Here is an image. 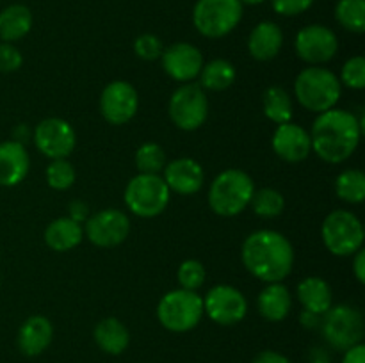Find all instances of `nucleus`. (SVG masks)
<instances>
[{
	"mask_svg": "<svg viewBox=\"0 0 365 363\" xmlns=\"http://www.w3.org/2000/svg\"><path fill=\"white\" fill-rule=\"evenodd\" d=\"M364 123L353 112L330 109L316 117L310 132L312 152L328 164H342L356 152Z\"/></svg>",
	"mask_w": 365,
	"mask_h": 363,
	"instance_id": "obj_1",
	"label": "nucleus"
},
{
	"mask_svg": "<svg viewBox=\"0 0 365 363\" xmlns=\"http://www.w3.org/2000/svg\"><path fill=\"white\" fill-rule=\"evenodd\" d=\"M241 258L246 270L257 280L278 283L291 274L294 248L285 235L274 230H259L242 242Z\"/></svg>",
	"mask_w": 365,
	"mask_h": 363,
	"instance_id": "obj_2",
	"label": "nucleus"
},
{
	"mask_svg": "<svg viewBox=\"0 0 365 363\" xmlns=\"http://www.w3.org/2000/svg\"><path fill=\"white\" fill-rule=\"evenodd\" d=\"M342 84L334 71L321 66H310L299 71L294 82L296 100L310 112H327L337 105Z\"/></svg>",
	"mask_w": 365,
	"mask_h": 363,
	"instance_id": "obj_3",
	"label": "nucleus"
},
{
	"mask_svg": "<svg viewBox=\"0 0 365 363\" xmlns=\"http://www.w3.org/2000/svg\"><path fill=\"white\" fill-rule=\"evenodd\" d=\"M255 185L246 171L230 167L217 174L209 189V206L214 214L234 217L252 203Z\"/></svg>",
	"mask_w": 365,
	"mask_h": 363,
	"instance_id": "obj_4",
	"label": "nucleus"
},
{
	"mask_svg": "<svg viewBox=\"0 0 365 363\" xmlns=\"http://www.w3.org/2000/svg\"><path fill=\"white\" fill-rule=\"evenodd\" d=\"M203 317V298L195 290L177 288L160 298L157 319L173 333H185L200 324Z\"/></svg>",
	"mask_w": 365,
	"mask_h": 363,
	"instance_id": "obj_5",
	"label": "nucleus"
},
{
	"mask_svg": "<svg viewBox=\"0 0 365 363\" xmlns=\"http://www.w3.org/2000/svg\"><path fill=\"white\" fill-rule=\"evenodd\" d=\"M125 205L132 214L139 217H157L166 210L171 191L159 174L139 173L125 187Z\"/></svg>",
	"mask_w": 365,
	"mask_h": 363,
	"instance_id": "obj_6",
	"label": "nucleus"
},
{
	"mask_svg": "<svg viewBox=\"0 0 365 363\" xmlns=\"http://www.w3.org/2000/svg\"><path fill=\"white\" fill-rule=\"evenodd\" d=\"M241 18L242 4L239 0H198L192 9L196 31L210 39L230 34Z\"/></svg>",
	"mask_w": 365,
	"mask_h": 363,
	"instance_id": "obj_7",
	"label": "nucleus"
},
{
	"mask_svg": "<svg viewBox=\"0 0 365 363\" xmlns=\"http://www.w3.org/2000/svg\"><path fill=\"white\" fill-rule=\"evenodd\" d=\"M323 242L335 256H351L364 246V226L349 210H334L328 214L321 228Z\"/></svg>",
	"mask_w": 365,
	"mask_h": 363,
	"instance_id": "obj_8",
	"label": "nucleus"
},
{
	"mask_svg": "<svg viewBox=\"0 0 365 363\" xmlns=\"http://www.w3.org/2000/svg\"><path fill=\"white\" fill-rule=\"evenodd\" d=\"M321 331L331 347L346 351L362 342L364 317L359 310L349 305L331 306L327 313H323Z\"/></svg>",
	"mask_w": 365,
	"mask_h": 363,
	"instance_id": "obj_9",
	"label": "nucleus"
},
{
	"mask_svg": "<svg viewBox=\"0 0 365 363\" xmlns=\"http://www.w3.org/2000/svg\"><path fill=\"white\" fill-rule=\"evenodd\" d=\"M168 110H170L171 121L180 130H196L205 123L209 116V100H207L205 89L192 82L180 85L171 95Z\"/></svg>",
	"mask_w": 365,
	"mask_h": 363,
	"instance_id": "obj_10",
	"label": "nucleus"
},
{
	"mask_svg": "<svg viewBox=\"0 0 365 363\" xmlns=\"http://www.w3.org/2000/svg\"><path fill=\"white\" fill-rule=\"evenodd\" d=\"M248 312V301L241 290L230 285H216L203 298V313L221 326L241 322Z\"/></svg>",
	"mask_w": 365,
	"mask_h": 363,
	"instance_id": "obj_11",
	"label": "nucleus"
},
{
	"mask_svg": "<svg viewBox=\"0 0 365 363\" xmlns=\"http://www.w3.org/2000/svg\"><path fill=\"white\" fill-rule=\"evenodd\" d=\"M296 53L310 66H319L335 57L339 50V39L331 28L324 25H307L296 34Z\"/></svg>",
	"mask_w": 365,
	"mask_h": 363,
	"instance_id": "obj_12",
	"label": "nucleus"
},
{
	"mask_svg": "<svg viewBox=\"0 0 365 363\" xmlns=\"http://www.w3.org/2000/svg\"><path fill=\"white\" fill-rule=\"evenodd\" d=\"M139 96L134 85L125 80H114L100 95V112L110 125L128 123L138 114Z\"/></svg>",
	"mask_w": 365,
	"mask_h": 363,
	"instance_id": "obj_13",
	"label": "nucleus"
},
{
	"mask_svg": "<svg viewBox=\"0 0 365 363\" xmlns=\"http://www.w3.org/2000/svg\"><path fill=\"white\" fill-rule=\"evenodd\" d=\"M36 148L50 160L68 159L77 144L73 127L61 117H46L34 130Z\"/></svg>",
	"mask_w": 365,
	"mask_h": 363,
	"instance_id": "obj_14",
	"label": "nucleus"
},
{
	"mask_svg": "<svg viewBox=\"0 0 365 363\" xmlns=\"http://www.w3.org/2000/svg\"><path fill=\"white\" fill-rule=\"evenodd\" d=\"M86 237L98 248L120 246L130 231V221L127 214L118 209H103L86 221Z\"/></svg>",
	"mask_w": 365,
	"mask_h": 363,
	"instance_id": "obj_15",
	"label": "nucleus"
},
{
	"mask_svg": "<svg viewBox=\"0 0 365 363\" xmlns=\"http://www.w3.org/2000/svg\"><path fill=\"white\" fill-rule=\"evenodd\" d=\"M163 68L173 80L191 82L203 68V56L191 43H175L168 46L160 56Z\"/></svg>",
	"mask_w": 365,
	"mask_h": 363,
	"instance_id": "obj_16",
	"label": "nucleus"
},
{
	"mask_svg": "<svg viewBox=\"0 0 365 363\" xmlns=\"http://www.w3.org/2000/svg\"><path fill=\"white\" fill-rule=\"evenodd\" d=\"M273 152L285 162H302L312 152L310 134L298 123L278 125L271 139Z\"/></svg>",
	"mask_w": 365,
	"mask_h": 363,
	"instance_id": "obj_17",
	"label": "nucleus"
},
{
	"mask_svg": "<svg viewBox=\"0 0 365 363\" xmlns=\"http://www.w3.org/2000/svg\"><path fill=\"white\" fill-rule=\"evenodd\" d=\"M164 182H166L168 189L177 194L191 196L198 192L203 187L205 182V173L200 162L189 157H182V159H175L164 166Z\"/></svg>",
	"mask_w": 365,
	"mask_h": 363,
	"instance_id": "obj_18",
	"label": "nucleus"
},
{
	"mask_svg": "<svg viewBox=\"0 0 365 363\" xmlns=\"http://www.w3.org/2000/svg\"><path fill=\"white\" fill-rule=\"evenodd\" d=\"M31 159L25 146L18 141L0 142V185L14 187L25 180Z\"/></svg>",
	"mask_w": 365,
	"mask_h": 363,
	"instance_id": "obj_19",
	"label": "nucleus"
},
{
	"mask_svg": "<svg viewBox=\"0 0 365 363\" xmlns=\"http://www.w3.org/2000/svg\"><path fill=\"white\" fill-rule=\"evenodd\" d=\"M53 338V326L46 317L32 315L18 331V347L25 356H38L46 351Z\"/></svg>",
	"mask_w": 365,
	"mask_h": 363,
	"instance_id": "obj_20",
	"label": "nucleus"
},
{
	"mask_svg": "<svg viewBox=\"0 0 365 363\" xmlns=\"http://www.w3.org/2000/svg\"><path fill=\"white\" fill-rule=\"evenodd\" d=\"M284 45V32L274 21H260L248 38V52L257 60H271Z\"/></svg>",
	"mask_w": 365,
	"mask_h": 363,
	"instance_id": "obj_21",
	"label": "nucleus"
},
{
	"mask_svg": "<svg viewBox=\"0 0 365 363\" xmlns=\"http://www.w3.org/2000/svg\"><path fill=\"white\" fill-rule=\"evenodd\" d=\"M260 315L269 322H280L289 315L292 308V298L289 288L282 281L267 283L257 299Z\"/></svg>",
	"mask_w": 365,
	"mask_h": 363,
	"instance_id": "obj_22",
	"label": "nucleus"
},
{
	"mask_svg": "<svg viewBox=\"0 0 365 363\" xmlns=\"http://www.w3.org/2000/svg\"><path fill=\"white\" fill-rule=\"evenodd\" d=\"M296 292H298V299L303 308L317 315H323L334 306V294H331L330 285L319 276H309L302 280Z\"/></svg>",
	"mask_w": 365,
	"mask_h": 363,
	"instance_id": "obj_23",
	"label": "nucleus"
},
{
	"mask_svg": "<svg viewBox=\"0 0 365 363\" xmlns=\"http://www.w3.org/2000/svg\"><path fill=\"white\" fill-rule=\"evenodd\" d=\"M84 237V230L70 217H59L52 221L45 230V242L50 249L57 253L70 251L77 248Z\"/></svg>",
	"mask_w": 365,
	"mask_h": 363,
	"instance_id": "obj_24",
	"label": "nucleus"
},
{
	"mask_svg": "<svg viewBox=\"0 0 365 363\" xmlns=\"http://www.w3.org/2000/svg\"><path fill=\"white\" fill-rule=\"evenodd\" d=\"M95 342L103 352L107 354H121L130 344V335H128L127 326L116 317H107L100 320L95 327Z\"/></svg>",
	"mask_w": 365,
	"mask_h": 363,
	"instance_id": "obj_25",
	"label": "nucleus"
},
{
	"mask_svg": "<svg viewBox=\"0 0 365 363\" xmlns=\"http://www.w3.org/2000/svg\"><path fill=\"white\" fill-rule=\"evenodd\" d=\"M32 27V13L27 6L13 4L0 11V39L13 43L25 38Z\"/></svg>",
	"mask_w": 365,
	"mask_h": 363,
	"instance_id": "obj_26",
	"label": "nucleus"
},
{
	"mask_svg": "<svg viewBox=\"0 0 365 363\" xmlns=\"http://www.w3.org/2000/svg\"><path fill=\"white\" fill-rule=\"evenodd\" d=\"M237 71L235 66L227 59H214L203 64L200 71V85L209 91H225L235 82Z\"/></svg>",
	"mask_w": 365,
	"mask_h": 363,
	"instance_id": "obj_27",
	"label": "nucleus"
},
{
	"mask_svg": "<svg viewBox=\"0 0 365 363\" xmlns=\"http://www.w3.org/2000/svg\"><path fill=\"white\" fill-rule=\"evenodd\" d=\"M264 114L269 121L284 125L292 121V100L289 93L280 85H269L262 96Z\"/></svg>",
	"mask_w": 365,
	"mask_h": 363,
	"instance_id": "obj_28",
	"label": "nucleus"
},
{
	"mask_svg": "<svg viewBox=\"0 0 365 363\" xmlns=\"http://www.w3.org/2000/svg\"><path fill=\"white\" fill-rule=\"evenodd\" d=\"M335 192L346 203H362L365 199V174L360 169H346L335 180Z\"/></svg>",
	"mask_w": 365,
	"mask_h": 363,
	"instance_id": "obj_29",
	"label": "nucleus"
},
{
	"mask_svg": "<svg viewBox=\"0 0 365 363\" xmlns=\"http://www.w3.org/2000/svg\"><path fill=\"white\" fill-rule=\"evenodd\" d=\"M335 18L346 31L362 34L365 31V0H339Z\"/></svg>",
	"mask_w": 365,
	"mask_h": 363,
	"instance_id": "obj_30",
	"label": "nucleus"
},
{
	"mask_svg": "<svg viewBox=\"0 0 365 363\" xmlns=\"http://www.w3.org/2000/svg\"><path fill=\"white\" fill-rule=\"evenodd\" d=\"M250 205L253 206V212L257 216L264 217V219H273L278 217L285 209V199L282 192L277 189H260V191L253 192V198Z\"/></svg>",
	"mask_w": 365,
	"mask_h": 363,
	"instance_id": "obj_31",
	"label": "nucleus"
},
{
	"mask_svg": "<svg viewBox=\"0 0 365 363\" xmlns=\"http://www.w3.org/2000/svg\"><path fill=\"white\" fill-rule=\"evenodd\" d=\"M135 166L139 173L159 174L166 166V152L157 142H145L135 152Z\"/></svg>",
	"mask_w": 365,
	"mask_h": 363,
	"instance_id": "obj_32",
	"label": "nucleus"
},
{
	"mask_svg": "<svg viewBox=\"0 0 365 363\" xmlns=\"http://www.w3.org/2000/svg\"><path fill=\"white\" fill-rule=\"evenodd\" d=\"M75 173L73 164L68 162V159H56L48 164L46 167V184L56 191H66L75 184Z\"/></svg>",
	"mask_w": 365,
	"mask_h": 363,
	"instance_id": "obj_33",
	"label": "nucleus"
},
{
	"mask_svg": "<svg viewBox=\"0 0 365 363\" xmlns=\"http://www.w3.org/2000/svg\"><path fill=\"white\" fill-rule=\"evenodd\" d=\"M177 276L182 288L196 292L203 283H205L207 270L205 267H203V263L198 262V260H185V262H182L180 267H178Z\"/></svg>",
	"mask_w": 365,
	"mask_h": 363,
	"instance_id": "obj_34",
	"label": "nucleus"
},
{
	"mask_svg": "<svg viewBox=\"0 0 365 363\" xmlns=\"http://www.w3.org/2000/svg\"><path fill=\"white\" fill-rule=\"evenodd\" d=\"M341 84L348 85L351 89L365 88V59L362 56H355L348 59L341 71Z\"/></svg>",
	"mask_w": 365,
	"mask_h": 363,
	"instance_id": "obj_35",
	"label": "nucleus"
},
{
	"mask_svg": "<svg viewBox=\"0 0 365 363\" xmlns=\"http://www.w3.org/2000/svg\"><path fill=\"white\" fill-rule=\"evenodd\" d=\"M134 52L143 60H157L163 56L164 45L155 34H141L134 41Z\"/></svg>",
	"mask_w": 365,
	"mask_h": 363,
	"instance_id": "obj_36",
	"label": "nucleus"
},
{
	"mask_svg": "<svg viewBox=\"0 0 365 363\" xmlns=\"http://www.w3.org/2000/svg\"><path fill=\"white\" fill-rule=\"evenodd\" d=\"M21 63H24V56L13 43H0V71L2 73L18 71Z\"/></svg>",
	"mask_w": 365,
	"mask_h": 363,
	"instance_id": "obj_37",
	"label": "nucleus"
},
{
	"mask_svg": "<svg viewBox=\"0 0 365 363\" xmlns=\"http://www.w3.org/2000/svg\"><path fill=\"white\" fill-rule=\"evenodd\" d=\"M314 0H271L274 13L280 16H296L312 7Z\"/></svg>",
	"mask_w": 365,
	"mask_h": 363,
	"instance_id": "obj_38",
	"label": "nucleus"
},
{
	"mask_svg": "<svg viewBox=\"0 0 365 363\" xmlns=\"http://www.w3.org/2000/svg\"><path fill=\"white\" fill-rule=\"evenodd\" d=\"M342 363H365V345L362 342L353 345V347L346 349Z\"/></svg>",
	"mask_w": 365,
	"mask_h": 363,
	"instance_id": "obj_39",
	"label": "nucleus"
},
{
	"mask_svg": "<svg viewBox=\"0 0 365 363\" xmlns=\"http://www.w3.org/2000/svg\"><path fill=\"white\" fill-rule=\"evenodd\" d=\"M88 216H89V209L88 205H86L84 201H71L70 203V219H73L75 223H84V221H88Z\"/></svg>",
	"mask_w": 365,
	"mask_h": 363,
	"instance_id": "obj_40",
	"label": "nucleus"
},
{
	"mask_svg": "<svg viewBox=\"0 0 365 363\" xmlns=\"http://www.w3.org/2000/svg\"><path fill=\"white\" fill-rule=\"evenodd\" d=\"M253 363H291L287 356L277 351H262L255 356Z\"/></svg>",
	"mask_w": 365,
	"mask_h": 363,
	"instance_id": "obj_41",
	"label": "nucleus"
},
{
	"mask_svg": "<svg viewBox=\"0 0 365 363\" xmlns=\"http://www.w3.org/2000/svg\"><path fill=\"white\" fill-rule=\"evenodd\" d=\"M353 273L355 278L359 280V283H365V251L364 248L359 249L355 253V258H353Z\"/></svg>",
	"mask_w": 365,
	"mask_h": 363,
	"instance_id": "obj_42",
	"label": "nucleus"
},
{
	"mask_svg": "<svg viewBox=\"0 0 365 363\" xmlns=\"http://www.w3.org/2000/svg\"><path fill=\"white\" fill-rule=\"evenodd\" d=\"M302 324L305 327H310V330H312V327H316L317 324H321V315H317V313H312V312H309V310H303V313H302Z\"/></svg>",
	"mask_w": 365,
	"mask_h": 363,
	"instance_id": "obj_43",
	"label": "nucleus"
},
{
	"mask_svg": "<svg viewBox=\"0 0 365 363\" xmlns=\"http://www.w3.org/2000/svg\"><path fill=\"white\" fill-rule=\"evenodd\" d=\"M239 2L242 4V6H259V4H262V2H266V0H239Z\"/></svg>",
	"mask_w": 365,
	"mask_h": 363,
	"instance_id": "obj_44",
	"label": "nucleus"
}]
</instances>
